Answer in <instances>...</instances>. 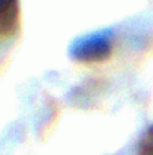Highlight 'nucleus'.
I'll use <instances>...</instances> for the list:
<instances>
[{
	"label": "nucleus",
	"mask_w": 153,
	"mask_h": 155,
	"mask_svg": "<svg viewBox=\"0 0 153 155\" xmlns=\"http://www.w3.org/2000/svg\"><path fill=\"white\" fill-rule=\"evenodd\" d=\"M112 54V37L108 32H96L80 37L70 47V57L76 62H102Z\"/></svg>",
	"instance_id": "1"
},
{
	"label": "nucleus",
	"mask_w": 153,
	"mask_h": 155,
	"mask_svg": "<svg viewBox=\"0 0 153 155\" xmlns=\"http://www.w3.org/2000/svg\"><path fill=\"white\" fill-rule=\"evenodd\" d=\"M20 20L18 0H0V38L13 35Z\"/></svg>",
	"instance_id": "2"
},
{
	"label": "nucleus",
	"mask_w": 153,
	"mask_h": 155,
	"mask_svg": "<svg viewBox=\"0 0 153 155\" xmlns=\"http://www.w3.org/2000/svg\"><path fill=\"white\" fill-rule=\"evenodd\" d=\"M138 155H153V125L146 128L138 145Z\"/></svg>",
	"instance_id": "3"
}]
</instances>
